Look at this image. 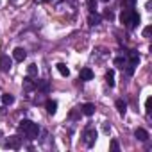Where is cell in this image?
<instances>
[{"mask_svg": "<svg viewBox=\"0 0 152 152\" xmlns=\"http://www.w3.org/2000/svg\"><path fill=\"white\" fill-rule=\"evenodd\" d=\"M83 138H84V145H86V147H93V145H95V140H97V131H95V127H86L84 132H83Z\"/></svg>", "mask_w": 152, "mask_h": 152, "instance_id": "3", "label": "cell"}, {"mask_svg": "<svg viewBox=\"0 0 152 152\" xmlns=\"http://www.w3.org/2000/svg\"><path fill=\"white\" fill-rule=\"evenodd\" d=\"M13 57H15V61L22 63V61H23V59L27 57V52H25V48H22V47L15 48V50H13Z\"/></svg>", "mask_w": 152, "mask_h": 152, "instance_id": "6", "label": "cell"}, {"mask_svg": "<svg viewBox=\"0 0 152 152\" xmlns=\"http://www.w3.org/2000/svg\"><path fill=\"white\" fill-rule=\"evenodd\" d=\"M88 23H90L91 27L99 25V23H100V16H99L97 13H91V15H90V18H88Z\"/></svg>", "mask_w": 152, "mask_h": 152, "instance_id": "15", "label": "cell"}, {"mask_svg": "<svg viewBox=\"0 0 152 152\" xmlns=\"http://www.w3.org/2000/svg\"><path fill=\"white\" fill-rule=\"evenodd\" d=\"M56 68H57V72L63 75V77H68V75H70V70H68V66H66L64 63H59Z\"/></svg>", "mask_w": 152, "mask_h": 152, "instance_id": "14", "label": "cell"}, {"mask_svg": "<svg viewBox=\"0 0 152 152\" xmlns=\"http://www.w3.org/2000/svg\"><path fill=\"white\" fill-rule=\"evenodd\" d=\"M109 129H111V127H109V125H107V122H106V125H104V132H109Z\"/></svg>", "mask_w": 152, "mask_h": 152, "instance_id": "25", "label": "cell"}, {"mask_svg": "<svg viewBox=\"0 0 152 152\" xmlns=\"http://www.w3.org/2000/svg\"><path fill=\"white\" fill-rule=\"evenodd\" d=\"M79 77H81V81H91V79H93V72H91L90 68H83Z\"/></svg>", "mask_w": 152, "mask_h": 152, "instance_id": "9", "label": "cell"}, {"mask_svg": "<svg viewBox=\"0 0 152 152\" xmlns=\"http://www.w3.org/2000/svg\"><path fill=\"white\" fill-rule=\"evenodd\" d=\"M111 148H113V150H118V148H120L118 141H111Z\"/></svg>", "mask_w": 152, "mask_h": 152, "instance_id": "24", "label": "cell"}, {"mask_svg": "<svg viewBox=\"0 0 152 152\" xmlns=\"http://www.w3.org/2000/svg\"><path fill=\"white\" fill-rule=\"evenodd\" d=\"M106 83H107V86H109V88H113V86H115V72H113V70H109V72L106 73Z\"/></svg>", "mask_w": 152, "mask_h": 152, "instance_id": "16", "label": "cell"}, {"mask_svg": "<svg viewBox=\"0 0 152 152\" xmlns=\"http://www.w3.org/2000/svg\"><path fill=\"white\" fill-rule=\"evenodd\" d=\"M97 4H99V0H86V6H88L90 13H95L97 11Z\"/></svg>", "mask_w": 152, "mask_h": 152, "instance_id": "18", "label": "cell"}, {"mask_svg": "<svg viewBox=\"0 0 152 152\" xmlns=\"http://www.w3.org/2000/svg\"><path fill=\"white\" fill-rule=\"evenodd\" d=\"M104 16H106L107 20H113V18H115V15H113L111 11H106V13H104Z\"/></svg>", "mask_w": 152, "mask_h": 152, "instance_id": "22", "label": "cell"}, {"mask_svg": "<svg viewBox=\"0 0 152 152\" xmlns=\"http://www.w3.org/2000/svg\"><path fill=\"white\" fill-rule=\"evenodd\" d=\"M150 107H152V97H148V99H147V102H145V109H147V115H150V111H152Z\"/></svg>", "mask_w": 152, "mask_h": 152, "instance_id": "21", "label": "cell"}, {"mask_svg": "<svg viewBox=\"0 0 152 152\" xmlns=\"http://www.w3.org/2000/svg\"><path fill=\"white\" fill-rule=\"evenodd\" d=\"M115 64L120 66V68H124V64H127V61H125V57H116L115 59Z\"/></svg>", "mask_w": 152, "mask_h": 152, "instance_id": "20", "label": "cell"}, {"mask_svg": "<svg viewBox=\"0 0 152 152\" xmlns=\"http://www.w3.org/2000/svg\"><path fill=\"white\" fill-rule=\"evenodd\" d=\"M120 22L125 25V27H129V29H134L136 25H140V15L132 9V7H129V9H124L122 11V15H120Z\"/></svg>", "mask_w": 152, "mask_h": 152, "instance_id": "2", "label": "cell"}, {"mask_svg": "<svg viewBox=\"0 0 152 152\" xmlns=\"http://www.w3.org/2000/svg\"><path fill=\"white\" fill-rule=\"evenodd\" d=\"M13 66V59L7 56V54H2L0 56V72H9Z\"/></svg>", "mask_w": 152, "mask_h": 152, "instance_id": "4", "label": "cell"}, {"mask_svg": "<svg viewBox=\"0 0 152 152\" xmlns=\"http://www.w3.org/2000/svg\"><path fill=\"white\" fill-rule=\"evenodd\" d=\"M20 147H22V140L18 136H11L9 140L4 141V148H15V150H18Z\"/></svg>", "mask_w": 152, "mask_h": 152, "instance_id": "5", "label": "cell"}, {"mask_svg": "<svg viewBox=\"0 0 152 152\" xmlns=\"http://www.w3.org/2000/svg\"><path fill=\"white\" fill-rule=\"evenodd\" d=\"M18 131L23 132V136L27 140H36L38 134H39V125L34 124V122H31V120H22L20 125H18Z\"/></svg>", "mask_w": 152, "mask_h": 152, "instance_id": "1", "label": "cell"}, {"mask_svg": "<svg viewBox=\"0 0 152 152\" xmlns=\"http://www.w3.org/2000/svg\"><path fill=\"white\" fill-rule=\"evenodd\" d=\"M125 2H127L129 6H134V2H136V0H125Z\"/></svg>", "mask_w": 152, "mask_h": 152, "instance_id": "26", "label": "cell"}, {"mask_svg": "<svg viewBox=\"0 0 152 152\" xmlns=\"http://www.w3.org/2000/svg\"><path fill=\"white\" fill-rule=\"evenodd\" d=\"M36 90H39V91H43V93H48V90H50L48 81H38V83H36Z\"/></svg>", "mask_w": 152, "mask_h": 152, "instance_id": "12", "label": "cell"}, {"mask_svg": "<svg viewBox=\"0 0 152 152\" xmlns=\"http://www.w3.org/2000/svg\"><path fill=\"white\" fill-rule=\"evenodd\" d=\"M116 109H118L120 115H125V111H127V102L122 100V99H118V100H116Z\"/></svg>", "mask_w": 152, "mask_h": 152, "instance_id": "13", "label": "cell"}, {"mask_svg": "<svg viewBox=\"0 0 152 152\" xmlns=\"http://www.w3.org/2000/svg\"><path fill=\"white\" fill-rule=\"evenodd\" d=\"M45 107H47V113H48V115H56V111H57V102H56V100H47V102H45Z\"/></svg>", "mask_w": 152, "mask_h": 152, "instance_id": "7", "label": "cell"}, {"mask_svg": "<svg viewBox=\"0 0 152 152\" xmlns=\"http://www.w3.org/2000/svg\"><path fill=\"white\" fill-rule=\"evenodd\" d=\"M0 136H2V131H0Z\"/></svg>", "mask_w": 152, "mask_h": 152, "instance_id": "27", "label": "cell"}, {"mask_svg": "<svg viewBox=\"0 0 152 152\" xmlns=\"http://www.w3.org/2000/svg\"><path fill=\"white\" fill-rule=\"evenodd\" d=\"M81 111H83V115H86V116H91V115L95 113V104L88 102V104H84V106L81 107Z\"/></svg>", "mask_w": 152, "mask_h": 152, "instance_id": "8", "label": "cell"}, {"mask_svg": "<svg viewBox=\"0 0 152 152\" xmlns=\"http://www.w3.org/2000/svg\"><path fill=\"white\" fill-rule=\"evenodd\" d=\"M134 136H136L140 141H147V140H148V132H147L145 129H141V127L134 131Z\"/></svg>", "mask_w": 152, "mask_h": 152, "instance_id": "11", "label": "cell"}, {"mask_svg": "<svg viewBox=\"0 0 152 152\" xmlns=\"http://www.w3.org/2000/svg\"><path fill=\"white\" fill-rule=\"evenodd\" d=\"M0 99H2L4 106H11V104L15 102V97H13L11 93H6V95H2V97H0Z\"/></svg>", "mask_w": 152, "mask_h": 152, "instance_id": "17", "label": "cell"}, {"mask_svg": "<svg viewBox=\"0 0 152 152\" xmlns=\"http://www.w3.org/2000/svg\"><path fill=\"white\" fill-rule=\"evenodd\" d=\"M150 29H152V27H150V25H148V27H145V29H143V36H145V38H148V34H150Z\"/></svg>", "mask_w": 152, "mask_h": 152, "instance_id": "23", "label": "cell"}, {"mask_svg": "<svg viewBox=\"0 0 152 152\" xmlns=\"http://www.w3.org/2000/svg\"><path fill=\"white\" fill-rule=\"evenodd\" d=\"M27 75H29V77H32V75H38V66H36V64H29Z\"/></svg>", "mask_w": 152, "mask_h": 152, "instance_id": "19", "label": "cell"}, {"mask_svg": "<svg viewBox=\"0 0 152 152\" xmlns=\"http://www.w3.org/2000/svg\"><path fill=\"white\" fill-rule=\"evenodd\" d=\"M34 88H36V83H34V81L29 77V75H27V77L23 79V90H25V91H32Z\"/></svg>", "mask_w": 152, "mask_h": 152, "instance_id": "10", "label": "cell"}]
</instances>
